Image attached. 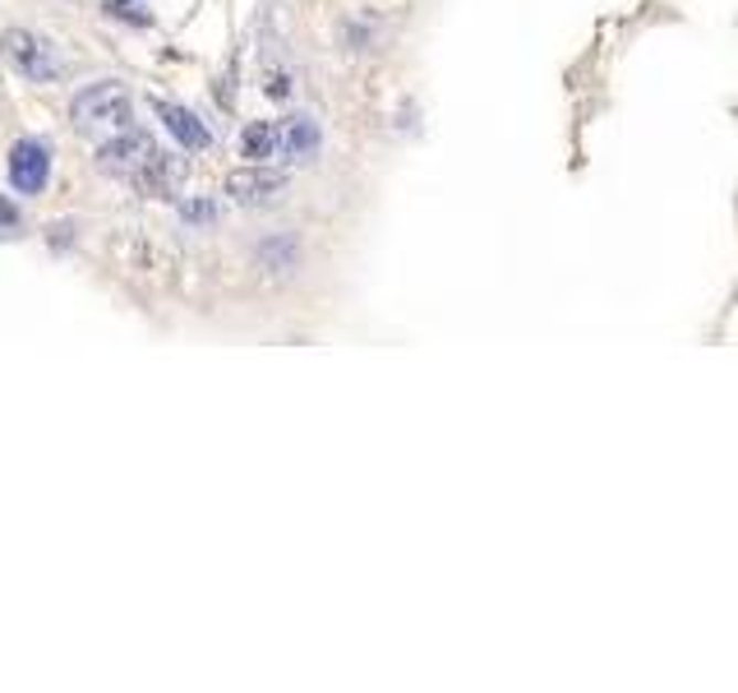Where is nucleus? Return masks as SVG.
<instances>
[{"label":"nucleus","mask_w":738,"mask_h":693,"mask_svg":"<svg viewBox=\"0 0 738 693\" xmlns=\"http://www.w3.org/2000/svg\"><path fill=\"white\" fill-rule=\"evenodd\" d=\"M152 153H157L152 135H144V130H120L112 144L97 148V171H102V176H116V181H135Z\"/></svg>","instance_id":"7ed1b4c3"},{"label":"nucleus","mask_w":738,"mask_h":693,"mask_svg":"<svg viewBox=\"0 0 738 693\" xmlns=\"http://www.w3.org/2000/svg\"><path fill=\"white\" fill-rule=\"evenodd\" d=\"M0 222H6V227H14V222H19V213H14V209H6V203H0Z\"/></svg>","instance_id":"9b49d317"},{"label":"nucleus","mask_w":738,"mask_h":693,"mask_svg":"<svg viewBox=\"0 0 738 693\" xmlns=\"http://www.w3.org/2000/svg\"><path fill=\"white\" fill-rule=\"evenodd\" d=\"M184 171H190V162H184L180 153H162V148H157L152 158L144 162V171L135 176V190L144 199H176L180 186H184Z\"/></svg>","instance_id":"39448f33"},{"label":"nucleus","mask_w":738,"mask_h":693,"mask_svg":"<svg viewBox=\"0 0 738 693\" xmlns=\"http://www.w3.org/2000/svg\"><path fill=\"white\" fill-rule=\"evenodd\" d=\"M241 153H245V158H254V162H268L273 153H277V125L254 120L250 130L241 135Z\"/></svg>","instance_id":"1a4fd4ad"},{"label":"nucleus","mask_w":738,"mask_h":693,"mask_svg":"<svg viewBox=\"0 0 738 693\" xmlns=\"http://www.w3.org/2000/svg\"><path fill=\"white\" fill-rule=\"evenodd\" d=\"M129 93H125V84H116V80H107V84H93V88H84L74 97V107H70V116H74V125L84 135H102V130H129Z\"/></svg>","instance_id":"f257e3e1"},{"label":"nucleus","mask_w":738,"mask_h":693,"mask_svg":"<svg viewBox=\"0 0 738 693\" xmlns=\"http://www.w3.org/2000/svg\"><path fill=\"white\" fill-rule=\"evenodd\" d=\"M180 218L190 222L194 231H199V227H218L222 203H213V199H184V203H180Z\"/></svg>","instance_id":"9d476101"},{"label":"nucleus","mask_w":738,"mask_h":693,"mask_svg":"<svg viewBox=\"0 0 738 693\" xmlns=\"http://www.w3.org/2000/svg\"><path fill=\"white\" fill-rule=\"evenodd\" d=\"M152 107H157V120H162L167 130L180 139V148H184V153H203L208 144H213V135H208V125H203L194 112L176 107V102H152Z\"/></svg>","instance_id":"6e6552de"},{"label":"nucleus","mask_w":738,"mask_h":693,"mask_svg":"<svg viewBox=\"0 0 738 693\" xmlns=\"http://www.w3.org/2000/svg\"><path fill=\"white\" fill-rule=\"evenodd\" d=\"M226 195L235 203H245V209H263V203H277L286 195V176L254 162V167H241L226 176Z\"/></svg>","instance_id":"20e7f679"},{"label":"nucleus","mask_w":738,"mask_h":693,"mask_svg":"<svg viewBox=\"0 0 738 693\" xmlns=\"http://www.w3.org/2000/svg\"><path fill=\"white\" fill-rule=\"evenodd\" d=\"M0 56H6L23 80H38V84H46V80H56V74H61L56 46H51L46 38H38V33H29V29H6V33H0Z\"/></svg>","instance_id":"f03ea898"},{"label":"nucleus","mask_w":738,"mask_h":693,"mask_svg":"<svg viewBox=\"0 0 738 693\" xmlns=\"http://www.w3.org/2000/svg\"><path fill=\"white\" fill-rule=\"evenodd\" d=\"M51 176V148L42 139H19L10 148V186L19 195H38Z\"/></svg>","instance_id":"423d86ee"},{"label":"nucleus","mask_w":738,"mask_h":693,"mask_svg":"<svg viewBox=\"0 0 738 693\" xmlns=\"http://www.w3.org/2000/svg\"><path fill=\"white\" fill-rule=\"evenodd\" d=\"M319 120L314 116H286L277 125V153L282 158H292V162H309V158H319Z\"/></svg>","instance_id":"0eeeda50"}]
</instances>
